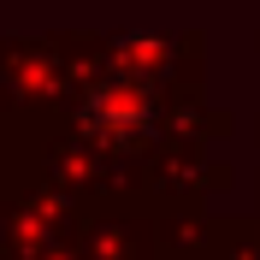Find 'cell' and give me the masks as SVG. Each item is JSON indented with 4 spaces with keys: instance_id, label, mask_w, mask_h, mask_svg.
I'll use <instances>...</instances> for the list:
<instances>
[{
    "instance_id": "cell-1",
    "label": "cell",
    "mask_w": 260,
    "mask_h": 260,
    "mask_svg": "<svg viewBox=\"0 0 260 260\" xmlns=\"http://www.w3.org/2000/svg\"><path fill=\"white\" fill-rule=\"evenodd\" d=\"M148 118V89H136V83H113V89H101L95 107H89V124L101 130V136H124L130 124L142 130Z\"/></svg>"
}]
</instances>
